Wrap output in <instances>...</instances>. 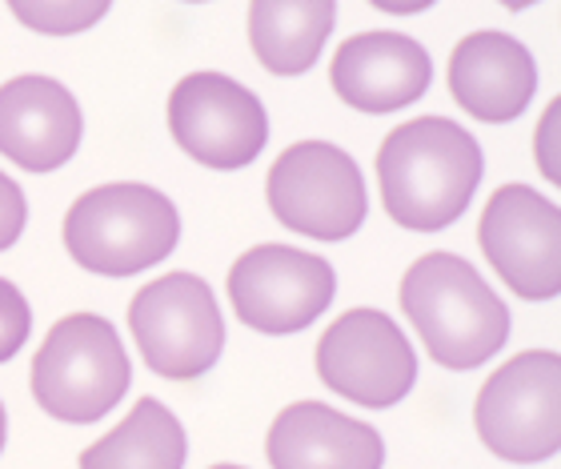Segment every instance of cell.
Wrapping results in <instances>:
<instances>
[{
    "instance_id": "1",
    "label": "cell",
    "mask_w": 561,
    "mask_h": 469,
    "mask_svg": "<svg viewBox=\"0 0 561 469\" xmlns=\"http://www.w3.org/2000/svg\"><path fill=\"white\" fill-rule=\"evenodd\" d=\"M485 173L481 145L449 117H417L389 133L377 149L381 205L401 229L437 233L473 205Z\"/></svg>"
},
{
    "instance_id": "2",
    "label": "cell",
    "mask_w": 561,
    "mask_h": 469,
    "mask_svg": "<svg viewBox=\"0 0 561 469\" xmlns=\"http://www.w3.org/2000/svg\"><path fill=\"white\" fill-rule=\"evenodd\" d=\"M401 309L442 369L469 374L505 350L510 309L466 258L425 253L401 277Z\"/></svg>"
},
{
    "instance_id": "3",
    "label": "cell",
    "mask_w": 561,
    "mask_h": 469,
    "mask_svg": "<svg viewBox=\"0 0 561 469\" xmlns=\"http://www.w3.org/2000/svg\"><path fill=\"white\" fill-rule=\"evenodd\" d=\"M181 241V213L161 188L140 181L96 185L65 213V249L96 277H137Z\"/></svg>"
},
{
    "instance_id": "4",
    "label": "cell",
    "mask_w": 561,
    "mask_h": 469,
    "mask_svg": "<svg viewBox=\"0 0 561 469\" xmlns=\"http://www.w3.org/2000/svg\"><path fill=\"white\" fill-rule=\"evenodd\" d=\"M133 365L117 325L101 313L60 317L33 357L36 405L69 425L101 422L129 393Z\"/></svg>"
},
{
    "instance_id": "5",
    "label": "cell",
    "mask_w": 561,
    "mask_h": 469,
    "mask_svg": "<svg viewBox=\"0 0 561 469\" xmlns=\"http://www.w3.org/2000/svg\"><path fill=\"white\" fill-rule=\"evenodd\" d=\"M473 425L490 454L538 466L561 449V357L526 350L490 374L473 401Z\"/></svg>"
},
{
    "instance_id": "6",
    "label": "cell",
    "mask_w": 561,
    "mask_h": 469,
    "mask_svg": "<svg viewBox=\"0 0 561 469\" xmlns=\"http://www.w3.org/2000/svg\"><path fill=\"white\" fill-rule=\"evenodd\" d=\"M129 329L145 365L169 381H193L221 362L225 317L197 273H169L145 285L129 306Z\"/></svg>"
},
{
    "instance_id": "7",
    "label": "cell",
    "mask_w": 561,
    "mask_h": 469,
    "mask_svg": "<svg viewBox=\"0 0 561 469\" xmlns=\"http://www.w3.org/2000/svg\"><path fill=\"white\" fill-rule=\"evenodd\" d=\"M265 197L285 229L313 241H345L362 229L369 213L362 169L329 141L289 145L273 161Z\"/></svg>"
},
{
    "instance_id": "8",
    "label": "cell",
    "mask_w": 561,
    "mask_h": 469,
    "mask_svg": "<svg viewBox=\"0 0 561 469\" xmlns=\"http://www.w3.org/2000/svg\"><path fill=\"white\" fill-rule=\"evenodd\" d=\"M317 374L333 393L365 410H389L410 398L417 353L381 309H350L317 341Z\"/></svg>"
},
{
    "instance_id": "9",
    "label": "cell",
    "mask_w": 561,
    "mask_h": 469,
    "mask_svg": "<svg viewBox=\"0 0 561 469\" xmlns=\"http://www.w3.org/2000/svg\"><path fill=\"white\" fill-rule=\"evenodd\" d=\"M169 133L205 169H245L270 141V117L253 89L225 72H188L169 93Z\"/></svg>"
},
{
    "instance_id": "10",
    "label": "cell",
    "mask_w": 561,
    "mask_h": 469,
    "mask_svg": "<svg viewBox=\"0 0 561 469\" xmlns=\"http://www.w3.org/2000/svg\"><path fill=\"white\" fill-rule=\"evenodd\" d=\"M337 273L325 258L293 245H253L229 270V301L257 333L289 338L333 306Z\"/></svg>"
},
{
    "instance_id": "11",
    "label": "cell",
    "mask_w": 561,
    "mask_h": 469,
    "mask_svg": "<svg viewBox=\"0 0 561 469\" xmlns=\"http://www.w3.org/2000/svg\"><path fill=\"white\" fill-rule=\"evenodd\" d=\"M481 253L526 301L561 294V209L529 185H502L478 225Z\"/></svg>"
},
{
    "instance_id": "12",
    "label": "cell",
    "mask_w": 561,
    "mask_h": 469,
    "mask_svg": "<svg viewBox=\"0 0 561 469\" xmlns=\"http://www.w3.org/2000/svg\"><path fill=\"white\" fill-rule=\"evenodd\" d=\"M84 117L77 96L53 77L24 72L0 84V157L24 173H53L81 149Z\"/></svg>"
},
{
    "instance_id": "13",
    "label": "cell",
    "mask_w": 561,
    "mask_h": 469,
    "mask_svg": "<svg viewBox=\"0 0 561 469\" xmlns=\"http://www.w3.org/2000/svg\"><path fill=\"white\" fill-rule=\"evenodd\" d=\"M333 93L357 113L386 117L425 96L433 81L430 53L405 33H357L337 48L329 69Z\"/></svg>"
},
{
    "instance_id": "14",
    "label": "cell",
    "mask_w": 561,
    "mask_h": 469,
    "mask_svg": "<svg viewBox=\"0 0 561 469\" xmlns=\"http://www.w3.org/2000/svg\"><path fill=\"white\" fill-rule=\"evenodd\" d=\"M449 93L485 125L517 121L538 93V60L510 33H469L449 57Z\"/></svg>"
},
{
    "instance_id": "15",
    "label": "cell",
    "mask_w": 561,
    "mask_h": 469,
    "mask_svg": "<svg viewBox=\"0 0 561 469\" xmlns=\"http://www.w3.org/2000/svg\"><path fill=\"white\" fill-rule=\"evenodd\" d=\"M273 469H381L386 442L374 425L321 401H297L277 413L265 442Z\"/></svg>"
},
{
    "instance_id": "16",
    "label": "cell",
    "mask_w": 561,
    "mask_h": 469,
    "mask_svg": "<svg viewBox=\"0 0 561 469\" xmlns=\"http://www.w3.org/2000/svg\"><path fill=\"white\" fill-rule=\"evenodd\" d=\"M337 21V0H249V45L273 77L317 65Z\"/></svg>"
},
{
    "instance_id": "17",
    "label": "cell",
    "mask_w": 561,
    "mask_h": 469,
    "mask_svg": "<svg viewBox=\"0 0 561 469\" xmlns=\"http://www.w3.org/2000/svg\"><path fill=\"white\" fill-rule=\"evenodd\" d=\"M188 437L176 413L157 398H140L125 422L81 454V469H185Z\"/></svg>"
},
{
    "instance_id": "18",
    "label": "cell",
    "mask_w": 561,
    "mask_h": 469,
    "mask_svg": "<svg viewBox=\"0 0 561 469\" xmlns=\"http://www.w3.org/2000/svg\"><path fill=\"white\" fill-rule=\"evenodd\" d=\"M12 16L45 36H77L89 33L96 21H105L113 0H9Z\"/></svg>"
},
{
    "instance_id": "19",
    "label": "cell",
    "mask_w": 561,
    "mask_h": 469,
    "mask_svg": "<svg viewBox=\"0 0 561 469\" xmlns=\"http://www.w3.org/2000/svg\"><path fill=\"white\" fill-rule=\"evenodd\" d=\"M33 333V309L9 277H0V365L12 362Z\"/></svg>"
},
{
    "instance_id": "20",
    "label": "cell",
    "mask_w": 561,
    "mask_h": 469,
    "mask_svg": "<svg viewBox=\"0 0 561 469\" xmlns=\"http://www.w3.org/2000/svg\"><path fill=\"white\" fill-rule=\"evenodd\" d=\"M561 101H550L538 133H534V161L550 185H561Z\"/></svg>"
},
{
    "instance_id": "21",
    "label": "cell",
    "mask_w": 561,
    "mask_h": 469,
    "mask_svg": "<svg viewBox=\"0 0 561 469\" xmlns=\"http://www.w3.org/2000/svg\"><path fill=\"white\" fill-rule=\"evenodd\" d=\"M24 225H28V201L24 188L9 173H0V253L21 241Z\"/></svg>"
},
{
    "instance_id": "22",
    "label": "cell",
    "mask_w": 561,
    "mask_h": 469,
    "mask_svg": "<svg viewBox=\"0 0 561 469\" xmlns=\"http://www.w3.org/2000/svg\"><path fill=\"white\" fill-rule=\"evenodd\" d=\"M369 4L381 9V12H389V16H417V12L433 9L437 0H369Z\"/></svg>"
},
{
    "instance_id": "23",
    "label": "cell",
    "mask_w": 561,
    "mask_h": 469,
    "mask_svg": "<svg viewBox=\"0 0 561 469\" xmlns=\"http://www.w3.org/2000/svg\"><path fill=\"white\" fill-rule=\"evenodd\" d=\"M497 4H505L510 12H522V9H529V4H538V0H497Z\"/></svg>"
},
{
    "instance_id": "24",
    "label": "cell",
    "mask_w": 561,
    "mask_h": 469,
    "mask_svg": "<svg viewBox=\"0 0 561 469\" xmlns=\"http://www.w3.org/2000/svg\"><path fill=\"white\" fill-rule=\"evenodd\" d=\"M4 437H9V417H4V405H0V454H4Z\"/></svg>"
},
{
    "instance_id": "25",
    "label": "cell",
    "mask_w": 561,
    "mask_h": 469,
    "mask_svg": "<svg viewBox=\"0 0 561 469\" xmlns=\"http://www.w3.org/2000/svg\"><path fill=\"white\" fill-rule=\"evenodd\" d=\"M213 469H245V466H213Z\"/></svg>"
},
{
    "instance_id": "26",
    "label": "cell",
    "mask_w": 561,
    "mask_h": 469,
    "mask_svg": "<svg viewBox=\"0 0 561 469\" xmlns=\"http://www.w3.org/2000/svg\"><path fill=\"white\" fill-rule=\"evenodd\" d=\"M188 4H205V0H188Z\"/></svg>"
}]
</instances>
